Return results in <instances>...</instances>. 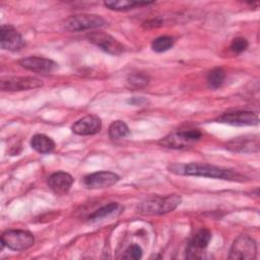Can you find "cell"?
<instances>
[{
  "label": "cell",
  "mask_w": 260,
  "mask_h": 260,
  "mask_svg": "<svg viewBox=\"0 0 260 260\" xmlns=\"http://www.w3.org/2000/svg\"><path fill=\"white\" fill-rule=\"evenodd\" d=\"M224 78H225V72L223 71L222 68L217 67L212 69L211 71H209L206 78L208 87L211 89H217L222 85Z\"/></svg>",
  "instance_id": "cell-18"
},
{
  "label": "cell",
  "mask_w": 260,
  "mask_h": 260,
  "mask_svg": "<svg viewBox=\"0 0 260 260\" xmlns=\"http://www.w3.org/2000/svg\"><path fill=\"white\" fill-rule=\"evenodd\" d=\"M102 121L95 115L85 116L72 125V131L77 135H93L101 131Z\"/></svg>",
  "instance_id": "cell-14"
},
{
  "label": "cell",
  "mask_w": 260,
  "mask_h": 260,
  "mask_svg": "<svg viewBox=\"0 0 260 260\" xmlns=\"http://www.w3.org/2000/svg\"><path fill=\"white\" fill-rule=\"evenodd\" d=\"M210 240L211 233L209 232V230L202 228L197 231L188 244L186 250V257L190 259L199 258L201 251L207 247Z\"/></svg>",
  "instance_id": "cell-13"
},
{
  "label": "cell",
  "mask_w": 260,
  "mask_h": 260,
  "mask_svg": "<svg viewBox=\"0 0 260 260\" xmlns=\"http://www.w3.org/2000/svg\"><path fill=\"white\" fill-rule=\"evenodd\" d=\"M229 145H230L229 147H230V148H233L234 150H237V151H246V148H248V147L251 148V146H252V147L255 146V147L258 148V140L255 141V142H253L252 140L246 139L245 137H244V138H238L237 140L235 139V140L231 141V142L229 143Z\"/></svg>",
  "instance_id": "cell-23"
},
{
  "label": "cell",
  "mask_w": 260,
  "mask_h": 260,
  "mask_svg": "<svg viewBox=\"0 0 260 260\" xmlns=\"http://www.w3.org/2000/svg\"><path fill=\"white\" fill-rule=\"evenodd\" d=\"M120 180V177L113 172L109 171H100L92 173L90 175H87L83 183L87 188L90 189H101V188H107L110 186L115 185Z\"/></svg>",
  "instance_id": "cell-11"
},
{
  "label": "cell",
  "mask_w": 260,
  "mask_h": 260,
  "mask_svg": "<svg viewBox=\"0 0 260 260\" xmlns=\"http://www.w3.org/2000/svg\"><path fill=\"white\" fill-rule=\"evenodd\" d=\"M1 48L8 51H19L25 46V42L21 35L11 25L2 24L0 31Z\"/></svg>",
  "instance_id": "cell-9"
},
{
  "label": "cell",
  "mask_w": 260,
  "mask_h": 260,
  "mask_svg": "<svg viewBox=\"0 0 260 260\" xmlns=\"http://www.w3.org/2000/svg\"><path fill=\"white\" fill-rule=\"evenodd\" d=\"M142 256V249L137 244L130 245L124 254L122 255L123 259H140Z\"/></svg>",
  "instance_id": "cell-24"
},
{
  "label": "cell",
  "mask_w": 260,
  "mask_h": 260,
  "mask_svg": "<svg viewBox=\"0 0 260 260\" xmlns=\"http://www.w3.org/2000/svg\"><path fill=\"white\" fill-rule=\"evenodd\" d=\"M118 208V203L117 202H110L104 206H102L101 208H99L98 210H95L93 213H91L88 217L89 221H96L100 220L104 217L109 216L110 214H112L114 211H116Z\"/></svg>",
  "instance_id": "cell-20"
},
{
  "label": "cell",
  "mask_w": 260,
  "mask_h": 260,
  "mask_svg": "<svg viewBox=\"0 0 260 260\" xmlns=\"http://www.w3.org/2000/svg\"><path fill=\"white\" fill-rule=\"evenodd\" d=\"M202 136L198 129H184L178 130L161 138L158 143L169 148H184L197 142Z\"/></svg>",
  "instance_id": "cell-3"
},
{
  "label": "cell",
  "mask_w": 260,
  "mask_h": 260,
  "mask_svg": "<svg viewBox=\"0 0 260 260\" xmlns=\"http://www.w3.org/2000/svg\"><path fill=\"white\" fill-rule=\"evenodd\" d=\"M18 63L24 69L38 73H50L57 68V63L53 60L38 56H28L22 58L18 61Z\"/></svg>",
  "instance_id": "cell-12"
},
{
  "label": "cell",
  "mask_w": 260,
  "mask_h": 260,
  "mask_svg": "<svg viewBox=\"0 0 260 260\" xmlns=\"http://www.w3.org/2000/svg\"><path fill=\"white\" fill-rule=\"evenodd\" d=\"M130 104L135 105V106H142L144 103H146V100L142 99V98H133L131 101H129Z\"/></svg>",
  "instance_id": "cell-26"
},
{
  "label": "cell",
  "mask_w": 260,
  "mask_h": 260,
  "mask_svg": "<svg viewBox=\"0 0 260 260\" xmlns=\"http://www.w3.org/2000/svg\"><path fill=\"white\" fill-rule=\"evenodd\" d=\"M87 39L101 50L111 55H120L124 51L122 44H120L116 39L106 32L94 31L89 34Z\"/></svg>",
  "instance_id": "cell-8"
},
{
  "label": "cell",
  "mask_w": 260,
  "mask_h": 260,
  "mask_svg": "<svg viewBox=\"0 0 260 260\" xmlns=\"http://www.w3.org/2000/svg\"><path fill=\"white\" fill-rule=\"evenodd\" d=\"M170 172L177 175L184 176H195V177H206L222 180L236 181L242 179V177L232 170L222 169L209 164H173L169 166Z\"/></svg>",
  "instance_id": "cell-1"
},
{
  "label": "cell",
  "mask_w": 260,
  "mask_h": 260,
  "mask_svg": "<svg viewBox=\"0 0 260 260\" xmlns=\"http://www.w3.org/2000/svg\"><path fill=\"white\" fill-rule=\"evenodd\" d=\"M35 239L31 233L23 230H8L1 236L3 249L5 246L13 251H22L34 245Z\"/></svg>",
  "instance_id": "cell-5"
},
{
  "label": "cell",
  "mask_w": 260,
  "mask_h": 260,
  "mask_svg": "<svg viewBox=\"0 0 260 260\" xmlns=\"http://www.w3.org/2000/svg\"><path fill=\"white\" fill-rule=\"evenodd\" d=\"M31 147L40 153H49L54 150L55 142L45 134H36L30 140Z\"/></svg>",
  "instance_id": "cell-16"
},
{
  "label": "cell",
  "mask_w": 260,
  "mask_h": 260,
  "mask_svg": "<svg viewBox=\"0 0 260 260\" xmlns=\"http://www.w3.org/2000/svg\"><path fill=\"white\" fill-rule=\"evenodd\" d=\"M257 255V245L254 239L247 235L239 236L233 243L230 251V259L250 260Z\"/></svg>",
  "instance_id": "cell-6"
},
{
  "label": "cell",
  "mask_w": 260,
  "mask_h": 260,
  "mask_svg": "<svg viewBox=\"0 0 260 260\" xmlns=\"http://www.w3.org/2000/svg\"><path fill=\"white\" fill-rule=\"evenodd\" d=\"M149 82V77L148 75L141 73V72H137V73H133L131 75L128 76L127 78V83L129 87L132 88H143L145 87Z\"/></svg>",
  "instance_id": "cell-22"
},
{
  "label": "cell",
  "mask_w": 260,
  "mask_h": 260,
  "mask_svg": "<svg viewBox=\"0 0 260 260\" xmlns=\"http://www.w3.org/2000/svg\"><path fill=\"white\" fill-rule=\"evenodd\" d=\"M152 2H134V1H106L104 2V5L107 6L109 9L112 10H117V11H125L129 10L135 7L139 6H144L151 4Z\"/></svg>",
  "instance_id": "cell-17"
},
{
  "label": "cell",
  "mask_w": 260,
  "mask_h": 260,
  "mask_svg": "<svg viewBox=\"0 0 260 260\" xmlns=\"http://www.w3.org/2000/svg\"><path fill=\"white\" fill-rule=\"evenodd\" d=\"M106 20L96 14H76L66 18L62 27L66 31H81L103 26Z\"/></svg>",
  "instance_id": "cell-4"
},
{
  "label": "cell",
  "mask_w": 260,
  "mask_h": 260,
  "mask_svg": "<svg viewBox=\"0 0 260 260\" xmlns=\"http://www.w3.org/2000/svg\"><path fill=\"white\" fill-rule=\"evenodd\" d=\"M182 201L181 196L177 194L167 195L164 197L156 196L141 202L138 206V212L145 215L165 214L176 209Z\"/></svg>",
  "instance_id": "cell-2"
},
{
  "label": "cell",
  "mask_w": 260,
  "mask_h": 260,
  "mask_svg": "<svg viewBox=\"0 0 260 260\" xmlns=\"http://www.w3.org/2000/svg\"><path fill=\"white\" fill-rule=\"evenodd\" d=\"M248 47V42L246 39L243 38H236L233 40L232 44H231V49L233 52L239 54L244 52Z\"/></svg>",
  "instance_id": "cell-25"
},
{
  "label": "cell",
  "mask_w": 260,
  "mask_h": 260,
  "mask_svg": "<svg viewBox=\"0 0 260 260\" xmlns=\"http://www.w3.org/2000/svg\"><path fill=\"white\" fill-rule=\"evenodd\" d=\"M174 45V40L172 37L169 36H161L154 39L151 43V48L154 52L162 53L171 49Z\"/></svg>",
  "instance_id": "cell-21"
},
{
  "label": "cell",
  "mask_w": 260,
  "mask_h": 260,
  "mask_svg": "<svg viewBox=\"0 0 260 260\" xmlns=\"http://www.w3.org/2000/svg\"><path fill=\"white\" fill-rule=\"evenodd\" d=\"M73 181L74 180L70 174L65 172H56L48 178L47 183L54 193L62 195L68 192L73 184Z\"/></svg>",
  "instance_id": "cell-15"
},
{
  "label": "cell",
  "mask_w": 260,
  "mask_h": 260,
  "mask_svg": "<svg viewBox=\"0 0 260 260\" xmlns=\"http://www.w3.org/2000/svg\"><path fill=\"white\" fill-rule=\"evenodd\" d=\"M129 128L125 122L117 120L114 121L109 127V136L112 139H121L129 134Z\"/></svg>",
  "instance_id": "cell-19"
},
{
  "label": "cell",
  "mask_w": 260,
  "mask_h": 260,
  "mask_svg": "<svg viewBox=\"0 0 260 260\" xmlns=\"http://www.w3.org/2000/svg\"><path fill=\"white\" fill-rule=\"evenodd\" d=\"M0 86L3 91H20L41 87L43 82L41 79L31 76H17L2 79Z\"/></svg>",
  "instance_id": "cell-7"
},
{
  "label": "cell",
  "mask_w": 260,
  "mask_h": 260,
  "mask_svg": "<svg viewBox=\"0 0 260 260\" xmlns=\"http://www.w3.org/2000/svg\"><path fill=\"white\" fill-rule=\"evenodd\" d=\"M219 123H224L233 126H254L258 124V116L249 111H236L222 114L216 119Z\"/></svg>",
  "instance_id": "cell-10"
}]
</instances>
